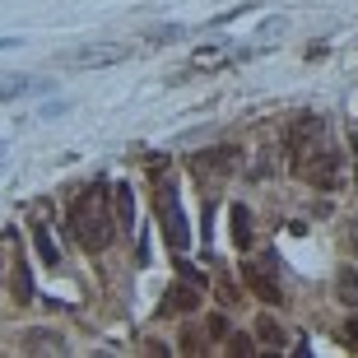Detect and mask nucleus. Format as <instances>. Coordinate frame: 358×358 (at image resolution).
Returning a JSON list of instances; mask_svg holds the SVG:
<instances>
[{"mask_svg": "<svg viewBox=\"0 0 358 358\" xmlns=\"http://www.w3.org/2000/svg\"><path fill=\"white\" fill-rule=\"evenodd\" d=\"M284 145H289L293 173L307 186H317V191H335L340 186V149L331 145V126L321 117H298L284 131Z\"/></svg>", "mask_w": 358, "mask_h": 358, "instance_id": "nucleus-1", "label": "nucleus"}, {"mask_svg": "<svg viewBox=\"0 0 358 358\" xmlns=\"http://www.w3.org/2000/svg\"><path fill=\"white\" fill-rule=\"evenodd\" d=\"M112 186L107 182H93L89 191H80V196L70 200L66 210V228L70 238L80 242L84 252H107L112 247V238H117V219H112Z\"/></svg>", "mask_w": 358, "mask_h": 358, "instance_id": "nucleus-2", "label": "nucleus"}, {"mask_svg": "<svg viewBox=\"0 0 358 358\" xmlns=\"http://www.w3.org/2000/svg\"><path fill=\"white\" fill-rule=\"evenodd\" d=\"M159 224H163V233H168V247H173V252H191V224H186L182 205H177L173 182L159 186Z\"/></svg>", "mask_w": 358, "mask_h": 358, "instance_id": "nucleus-3", "label": "nucleus"}, {"mask_svg": "<svg viewBox=\"0 0 358 358\" xmlns=\"http://www.w3.org/2000/svg\"><path fill=\"white\" fill-rule=\"evenodd\" d=\"M242 279H247V289H252L256 298H266V303H284V289L275 284V256H266V266H247V270H242Z\"/></svg>", "mask_w": 358, "mask_h": 358, "instance_id": "nucleus-4", "label": "nucleus"}, {"mask_svg": "<svg viewBox=\"0 0 358 358\" xmlns=\"http://www.w3.org/2000/svg\"><path fill=\"white\" fill-rule=\"evenodd\" d=\"M200 307V284H191V279H182V284H173V289L163 293V317H186V312H196Z\"/></svg>", "mask_w": 358, "mask_h": 358, "instance_id": "nucleus-5", "label": "nucleus"}, {"mask_svg": "<svg viewBox=\"0 0 358 358\" xmlns=\"http://www.w3.org/2000/svg\"><path fill=\"white\" fill-rule=\"evenodd\" d=\"M121 47H84V52H70V56H61V66H75V70H84V66H107V61H121Z\"/></svg>", "mask_w": 358, "mask_h": 358, "instance_id": "nucleus-6", "label": "nucleus"}, {"mask_svg": "<svg viewBox=\"0 0 358 358\" xmlns=\"http://www.w3.org/2000/svg\"><path fill=\"white\" fill-rule=\"evenodd\" d=\"M238 159H242V154H238L233 145H219V149H210V154H200L196 163H200V173H219V177H228Z\"/></svg>", "mask_w": 358, "mask_h": 358, "instance_id": "nucleus-7", "label": "nucleus"}, {"mask_svg": "<svg viewBox=\"0 0 358 358\" xmlns=\"http://www.w3.org/2000/svg\"><path fill=\"white\" fill-rule=\"evenodd\" d=\"M28 354H61V349H66V340H61V335H52V331H28Z\"/></svg>", "mask_w": 358, "mask_h": 358, "instance_id": "nucleus-8", "label": "nucleus"}, {"mask_svg": "<svg viewBox=\"0 0 358 358\" xmlns=\"http://www.w3.org/2000/svg\"><path fill=\"white\" fill-rule=\"evenodd\" d=\"M112 196H117V224L131 228L135 224V191L131 186H112Z\"/></svg>", "mask_w": 358, "mask_h": 358, "instance_id": "nucleus-9", "label": "nucleus"}, {"mask_svg": "<svg viewBox=\"0 0 358 358\" xmlns=\"http://www.w3.org/2000/svg\"><path fill=\"white\" fill-rule=\"evenodd\" d=\"M38 89H47V84H42V80H28V75H14V80L0 84V103H10V98H19V93H38Z\"/></svg>", "mask_w": 358, "mask_h": 358, "instance_id": "nucleus-10", "label": "nucleus"}, {"mask_svg": "<svg viewBox=\"0 0 358 358\" xmlns=\"http://www.w3.org/2000/svg\"><path fill=\"white\" fill-rule=\"evenodd\" d=\"M233 242L242 252L252 247V214H247V205H233Z\"/></svg>", "mask_w": 358, "mask_h": 358, "instance_id": "nucleus-11", "label": "nucleus"}, {"mask_svg": "<svg viewBox=\"0 0 358 358\" xmlns=\"http://www.w3.org/2000/svg\"><path fill=\"white\" fill-rule=\"evenodd\" d=\"M33 242H38V256H42V261H47V266H56V261H61V252H56L52 233H47V228H42V224H33Z\"/></svg>", "mask_w": 358, "mask_h": 358, "instance_id": "nucleus-12", "label": "nucleus"}, {"mask_svg": "<svg viewBox=\"0 0 358 358\" xmlns=\"http://www.w3.org/2000/svg\"><path fill=\"white\" fill-rule=\"evenodd\" d=\"M340 298H345L349 307H358V275L354 270H340Z\"/></svg>", "mask_w": 358, "mask_h": 358, "instance_id": "nucleus-13", "label": "nucleus"}, {"mask_svg": "<svg viewBox=\"0 0 358 358\" xmlns=\"http://www.w3.org/2000/svg\"><path fill=\"white\" fill-rule=\"evenodd\" d=\"M256 331H261V340H266V345H284V331L275 326V317H261V321H256Z\"/></svg>", "mask_w": 358, "mask_h": 358, "instance_id": "nucleus-14", "label": "nucleus"}, {"mask_svg": "<svg viewBox=\"0 0 358 358\" xmlns=\"http://www.w3.org/2000/svg\"><path fill=\"white\" fill-rule=\"evenodd\" d=\"M279 33H284V19H266V24H261V33H256V38L266 42V38H279Z\"/></svg>", "mask_w": 358, "mask_h": 358, "instance_id": "nucleus-15", "label": "nucleus"}, {"mask_svg": "<svg viewBox=\"0 0 358 358\" xmlns=\"http://www.w3.org/2000/svg\"><path fill=\"white\" fill-rule=\"evenodd\" d=\"M149 38L168 42V38H182V28H177V24H163V28H154V33H149Z\"/></svg>", "mask_w": 358, "mask_h": 358, "instance_id": "nucleus-16", "label": "nucleus"}, {"mask_svg": "<svg viewBox=\"0 0 358 358\" xmlns=\"http://www.w3.org/2000/svg\"><path fill=\"white\" fill-rule=\"evenodd\" d=\"M345 340L358 349V317H349V326H345Z\"/></svg>", "mask_w": 358, "mask_h": 358, "instance_id": "nucleus-17", "label": "nucleus"}, {"mask_svg": "<svg viewBox=\"0 0 358 358\" xmlns=\"http://www.w3.org/2000/svg\"><path fill=\"white\" fill-rule=\"evenodd\" d=\"M210 335H228V321L224 317H210Z\"/></svg>", "mask_w": 358, "mask_h": 358, "instance_id": "nucleus-18", "label": "nucleus"}, {"mask_svg": "<svg viewBox=\"0 0 358 358\" xmlns=\"http://www.w3.org/2000/svg\"><path fill=\"white\" fill-rule=\"evenodd\" d=\"M349 247H354V252H358V224L349 228Z\"/></svg>", "mask_w": 358, "mask_h": 358, "instance_id": "nucleus-19", "label": "nucleus"}, {"mask_svg": "<svg viewBox=\"0 0 358 358\" xmlns=\"http://www.w3.org/2000/svg\"><path fill=\"white\" fill-rule=\"evenodd\" d=\"M354 159H358V135H354ZM354 173H358V163H354Z\"/></svg>", "mask_w": 358, "mask_h": 358, "instance_id": "nucleus-20", "label": "nucleus"}]
</instances>
